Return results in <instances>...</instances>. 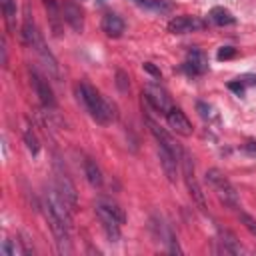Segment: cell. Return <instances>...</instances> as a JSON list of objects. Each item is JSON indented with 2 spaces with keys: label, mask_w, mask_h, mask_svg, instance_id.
<instances>
[{
  "label": "cell",
  "mask_w": 256,
  "mask_h": 256,
  "mask_svg": "<svg viewBox=\"0 0 256 256\" xmlns=\"http://www.w3.org/2000/svg\"><path fill=\"white\" fill-rule=\"evenodd\" d=\"M216 56H218V60H230V58L236 56V48H232V46H222Z\"/></svg>",
  "instance_id": "26"
},
{
  "label": "cell",
  "mask_w": 256,
  "mask_h": 256,
  "mask_svg": "<svg viewBox=\"0 0 256 256\" xmlns=\"http://www.w3.org/2000/svg\"><path fill=\"white\" fill-rule=\"evenodd\" d=\"M30 76H32V86H34V92L36 96L40 98V102L46 106V108H54L56 100H54V92L48 84V80L44 76H40L36 70H30Z\"/></svg>",
  "instance_id": "9"
},
{
  "label": "cell",
  "mask_w": 256,
  "mask_h": 256,
  "mask_svg": "<svg viewBox=\"0 0 256 256\" xmlns=\"http://www.w3.org/2000/svg\"><path fill=\"white\" fill-rule=\"evenodd\" d=\"M180 164H182V176H184V182H186V188H188L192 200L196 202L198 208L204 210V208H206V196H204V192H202V188H200V184H198V180H196V176H194V164H192V158H190L186 152L182 154Z\"/></svg>",
  "instance_id": "4"
},
{
  "label": "cell",
  "mask_w": 256,
  "mask_h": 256,
  "mask_svg": "<svg viewBox=\"0 0 256 256\" xmlns=\"http://www.w3.org/2000/svg\"><path fill=\"white\" fill-rule=\"evenodd\" d=\"M44 216H46V222H48V226H50V230H52V234H54V238H56V244H58V250H60V254H70V228L52 212V208L44 202Z\"/></svg>",
  "instance_id": "3"
},
{
  "label": "cell",
  "mask_w": 256,
  "mask_h": 256,
  "mask_svg": "<svg viewBox=\"0 0 256 256\" xmlns=\"http://www.w3.org/2000/svg\"><path fill=\"white\" fill-rule=\"evenodd\" d=\"M146 122H148V128H150V132H152V136L156 138V142H158V146H164L166 150H170L178 160L182 158V154H184V150L180 148V144L162 128V126H158L154 120H150V118H146Z\"/></svg>",
  "instance_id": "6"
},
{
  "label": "cell",
  "mask_w": 256,
  "mask_h": 256,
  "mask_svg": "<svg viewBox=\"0 0 256 256\" xmlns=\"http://www.w3.org/2000/svg\"><path fill=\"white\" fill-rule=\"evenodd\" d=\"M98 206H102L104 210H108L120 224H124L126 222V214H124V208H120V204L118 202H114L112 198H100L98 202H96Z\"/></svg>",
  "instance_id": "19"
},
{
  "label": "cell",
  "mask_w": 256,
  "mask_h": 256,
  "mask_svg": "<svg viewBox=\"0 0 256 256\" xmlns=\"http://www.w3.org/2000/svg\"><path fill=\"white\" fill-rule=\"evenodd\" d=\"M204 178L214 188V192L218 194V198L226 206H230V208H236L238 206V192H236V188L232 186V182L218 168H208L206 174H204Z\"/></svg>",
  "instance_id": "2"
},
{
  "label": "cell",
  "mask_w": 256,
  "mask_h": 256,
  "mask_svg": "<svg viewBox=\"0 0 256 256\" xmlns=\"http://www.w3.org/2000/svg\"><path fill=\"white\" fill-rule=\"evenodd\" d=\"M144 70H146V72H150L152 76L160 78V70H158V68H156V66H154L152 62H144Z\"/></svg>",
  "instance_id": "30"
},
{
  "label": "cell",
  "mask_w": 256,
  "mask_h": 256,
  "mask_svg": "<svg viewBox=\"0 0 256 256\" xmlns=\"http://www.w3.org/2000/svg\"><path fill=\"white\" fill-rule=\"evenodd\" d=\"M96 218L100 220V224H102V230L106 232V238H108V242H118L120 240V222L108 212V210H104L102 206H98L96 204Z\"/></svg>",
  "instance_id": "8"
},
{
  "label": "cell",
  "mask_w": 256,
  "mask_h": 256,
  "mask_svg": "<svg viewBox=\"0 0 256 256\" xmlns=\"http://www.w3.org/2000/svg\"><path fill=\"white\" fill-rule=\"evenodd\" d=\"M158 156H160V164H162L164 174L168 176L170 182H174V180H176V172H178V162H180V160H178L170 150H166L164 146H158Z\"/></svg>",
  "instance_id": "13"
},
{
  "label": "cell",
  "mask_w": 256,
  "mask_h": 256,
  "mask_svg": "<svg viewBox=\"0 0 256 256\" xmlns=\"http://www.w3.org/2000/svg\"><path fill=\"white\" fill-rule=\"evenodd\" d=\"M84 176H86V180H88L92 186H100V184H102V172H100L98 164H96L92 158H86V160H84Z\"/></svg>",
  "instance_id": "18"
},
{
  "label": "cell",
  "mask_w": 256,
  "mask_h": 256,
  "mask_svg": "<svg viewBox=\"0 0 256 256\" xmlns=\"http://www.w3.org/2000/svg\"><path fill=\"white\" fill-rule=\"evenodd\" d=\"M76 92H78V98H80V102L84 104V108L90 112V116H92L98 124H110V122L116 118L114 106H112L108 100H104V98L98 94V90H96L94 86H90L88 82H80L78 88H76Z\"/></svg>",
  "instance_id": "1"
},
{
  "label": "cell",
  "mask_w": 256,
  "mask_h": 256,
  "mask_svg": "<svg viewBox=\"0 0 256 256\" xmlns=\"http://www.w3.org/2000/svg\"><path fill=\"white\" fill-rule=\"evenodd\" d=\"M210 20H212L214 24H218V26H230V24H234L236 18H234L226 8L214 6V8L210 10Z\"/></svg>",
  "instance_id": "20"
},
{
  "label": "cell",
  "mask_w": 256,
  "mask_h": 256,
  "mask_svg": "<svg viewBox=\"0 0 256 256\" xmlns=\"http://www.w3.org/2000/svg\"><path fill=\"white\" fill-rule=\"evenodd\" d=\"M166 122H168V126H170L176 134H180V136H190V134H192V124H190V120H188L186 114H184L180 108H176V106H172V108L166 112Z\"/></svg>",
  "instance_id": "10"
},
{
  "label": "cell",
  "mask_w": 256,
  "mask_h": 256,
  "mask_svg": "<svg viewBox=\"0 0 256 256\" xmlns=\"http://www.w3.org/2000/svg\"><path fill=\"white\" fill-rule=\"evenodd\" d=\"M196 108H198V112H200L202 118H210V106H208L206 102H198Z\"/></svg>",
  "instance_id": "28"
},
{
  "label": "cell",
  "mask_w": 256,
  "mask_h": 256,
  "mask_svg": "<svg viewBox=\"0 0 256 256\" xmlns=\"http://www.w3.org/2000/svg\"><path fill=\"white\" fill-rule=\"evenodd\" d=\"M228 88H230L232 92H236L238 96L244 94V86H242V82H228Z\"/></svg>",
  "instance_id": "29"
},
{
  "label": "cell",
  "mask_w": 256,
  "mask_h": 256,
  "mask_svg": "<svg viewBox=\"0 0 256 256\" xmlns=\"http://www.w3.org/2000/svg\"><path fill=\"white\" fill-rule=\"evenodd\" d=\"M116 86H118V90L120 92H126L128 90V76H126V72H122V70H118L116 72Z\"/></svg>",
  "instance_id": "25"
},
{
  "label": "cell",
  "mask_w": 256,
  "mask_h": 256,
  "mask_svg": "<svg viewBox=\"0 0 256 256\" xmlns=\"http://www.w3.org/2000/svg\"><path fill=\"white\" fill-rule=\"evenodd\" d=\"M102 30L106 32V36L118 38L124 32V22H122V18L118 14H106L102 18Z\"/></svg>",
  "instance_id": "15"
},
{
  "label": "cell",
  "mask_w": 256,
  "mask_h": 256,
  "mask_svg": "<svg viewBox=\"0 0 256 256\" xmlns=\"http://www.w3.org/2000/svg\"><path fill=\"white\" fill-rule=\"evenodd\" d=\"M16 252H20V250H16L14 246H12V240H4V244H2V254L4 256H16ZM22 254V252H20Z\"/></svg>",
  "instance_id": "27"
},
{
  "label": "cell",
  "mask_w": 256,
  "mask_h": 256,
  "mask_svg": "<svg viewBox=\"0 0 256 256\" xmlns=\"http://www.w3.org/2000/svg\"><path fill=\"white\" fill-rule=\"evenodd\" d=\"M144 98H146V102H148L156 112L166 114V112L172 108L166 90L160 88L158 84H146V88H144Z\"/></svg>",
  "instance_id": "5"
},
{
  "label": "cell",
  "mask_w": 256,
  "mask_h": 256,
  "mask_svg": "<svg viewBox=\"0 0 256 256\" xmlns=\"http://www.w3.org/2000/svg\"><path fill=\"white\" fill-rule=\"evenodd\" d=\"M24 142H26V146H28V150H30L32 154L38 152V140H36V136H34L30 130H24Z\"/></svg>",
  "instance_id": "24"
},
{
  "label": "cell",
  "mask_w": 256,
  "mask_h": 256,
  "mask_svg": "<svg viewBox=\"0 0 256 256\" xmlns=\"http://www.w3.org/2000/svg\"><path fill=\"white\" fill-rule=\"evenodd\" d=\"M202 26H204V22L194 18V16H174L168 22V32H172V34H188V32H194V30H200Z\"/></svg>",
  "instance_id": "11"
},
{
  "label": "cell",
  "mask_w": 256,
  "mask_h": 256,
  "mask_svg": "<svg viewBox=\"0 0 256 256\" xmlns=\"http://www.w3.org/2000/svg\"><path fill=\"white\" fill-rule=\"evenodd\" d=\"M220 242L224 246V252H230V254H240V244L236 240V236L228 230H220Z\"/></svg>",
  "instance_id": "21"
},
{
  "label": "cell",
  "mask_w": 256,
  "mask_h": 256,
  "mask_svg": "<svg viewBox=\"0 0 256 256\" xmlns=\"http://www.w3.org/2000/svg\"><path fill=\"white\" fill-rule=\"evenodd\" d=\"M56 190H58V194L66 200V204L70 206V210L74 212V210H76V204H78V196H76L74 184L70 182V178H68L66 174H58V176H56Z\"/></svg>",
  "instance_id": "12"
},
{
  "label": "cell",
  "mask_w": 256,
  "mask_h": 256,
  "mask_svg": "<svg viewBox=\"0 0 256 256\" xmlns=\"http://www.w3.org/2000/svg\"><path fill=\"white\" fill-rule=\"evenodd\" d=\"M184 68H186L190 74H202V72H206V70H208V62H206L204 52L192 48V50L188 52V60H186Z\"/></svg>",
  "instance_id": "14"
},
{
  "label": "cell",
  "mask_w": 256,
  "mask_h": 256,
  "mask_svg": "<svg viewBox=\"0 0 256 256\" xmlns=\"http://www.w3.org/2000/svg\"><path fill=\"white\" fill-rule=\"evenodd\" d=\"M2 4V12H4V18L8 22L10 28H14V18H16V4L14 0H0Z\"/></svg>",
  "instance_id": "22"
},
{
  "label": "cell",
  "mask_w": 256,
  "mask_h": 256,
  "mask_svg": "<svg viewBox=\"0 0 256 256\" xmlns=\"http://www.w3.org/2000/svg\"><path fill=\"white\" fill-rule=\"evenodd\" d=\"M238 220H240V224H244V228L250 234L256 236V218H252L248 212H238Z\"/></svg>",
  "instance_id": "23"
},
{
  "label": "cell",
  "mask_w": 256,
  "mask_h": 256,
  "mask_svg": "<svg viewBox=\"0 0 256 256\" xmlns=\"http://www.w3.org/2000/svg\"><path fill=\"white\" fill-rule=\"evenodd\" d=\"M44 6H46V12H48V22H50V28L52 32L58 36L60 34V22H64L62 18V8L56 0H44Z\"/></svg>",
  "instance_id": "16"
},
{
  "label": "cell",
  "mask_w": 256,
  "mask_h": 256,
  "mask_svg": "<svg viewBox=\"0 0 256 256\" xmlns=\"http://www.w3.org/2000/svg\"><path fill=\"white\" fill-rule=\"evenodd\" d=\"M60 8H62V18H64V22L74 30V32H82L84 30V12H82V8L76 4V2H72V0H64L62 4H60Z\"/></svg>",
  "instance_id": "7"
},
{
  "label": "cell",
  "mask_w": 256,
  "mask_h": 256,
  "mask_svg": "<svg viewBox=\"0 0 256 256\" xmlns=\"http://www.w3.org/2000/svg\"><path fill=\"white\" fill-rule=\"evenodd\" d=\"M22 40H24V44H28V46H36L42 38H40V34H38V28H36V24H34V20H32V16L30 14H26L24 16V24H22Z\"/></svg>",
  "instance_id": "17"
}]
</instances>
